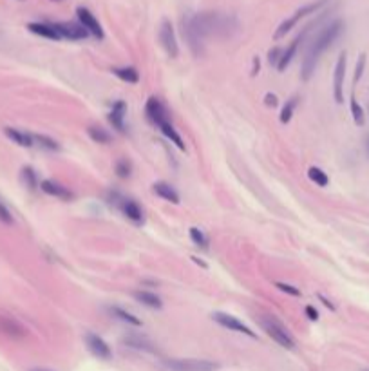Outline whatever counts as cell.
Returning a JSON list of instances; mask_svg holds the SVG:
<instances>
[{"label":"cell","instance_id":"cell-5","mask_svg":"<svg viewBox=\"0 0 369 371\" xmlns=\"http://www.w3.org/2000/svg\"><path fill=\"white\" fill-rule=\"evenodd\" d=\"M159 42H161L163 49L167 51L170 58H176L179 53V47H177V40L174 35V27L169 20H163L161 27H159Z\"/></svg>","mask_w":369,"mask_h":371},{"label":"cell","instance_id":"cell-28","mask_svg":"<svg viewBox=\"0 0 369 371\" xmlns=\"http://www.w3.org/2000/svg\"><path fill=\"white\" fill-rule=\"evenodd\" d=\"M295 107H297V98L293 96V98H290L288 102H286L284 109H282V112H281V122H282V123H288L290 120H292Z\"/></svg>","mask_w":369,"mask_h":371},{"label":"cell","instance_id":"cell-34","mask_svg":"<svg viewBox=\"0 0 369 371\" xmlns=\"http://www.w3.org/2000/svg\"><path fill=\"white\" fill-rule=\"evenodd\" d=\"M277 288L281 291H286V294L293 295V297H299L300 295V290H297L295 286H292V284H286V283H277Z\"/></svg>","mask_w":369,"mask_h":371},{"label":"cell","instance_id":"cell-41","mask_svg":"<svg viewBox=\"0 0 369 371\" xmlns=\"http://www.w3.org/2000/svg\"><path fill=\"white\" fill-rule=\"evenodd\" d=\"M192 259H194V263H197V264H201V266H203V268H207V264H204L203 261L197 259V257H192Z\"/></svg>","mask_w":369,"mask_h":371},{"label":"cell","instance_id":"cell-24","mask_svg":"<svg viewBox=\"0 0 369 371\" xmlns=\"http://www.w3.org/2000/svg\"><path fill=\"white\" fill-rule=\"evenodd\" d=\"M33 142H35L36 145L42 147V149H46V150H58L60 149V145H58L53 138L44 136V134H33Z\"/></svg>","mask_w":369,"mask_h":371},{"label":"cell","instance_id":"cell-9","mask_svg":"<svg viewBox=\"0 0 369 371\" xmlns=\"http://www.w3.org/2000/svg\"><path fill=\"white\" fill-rule=\"evenodd\" d=\"M76 15H78V20H80V24L85 27V31H87L89 35H92L94 38L101 40L104 38V29H101V26L98 24V20L94 18V15H92L89 9L85 8H78L76 9Z\"/></svg>","mask_w":369,"mask_h":371},{"label":"cell","instance_id":"cell-10","mask_svg":"<svg viewBox=\"0 0 369 371\" xmlns=\"http://www.w3.org/2000/svg\"><path fill=\"white\" fill-rule=\"evenodd\" d=\"M145 112H147V118L150 120V122L154 123V125H161V123L169 122V116H167V109L163 107V104L159 102L158 98H149V102H147V107H145Z\"/></svg>","mask_w":369,"mask_h":371},{"label":"cell","instance_id":"cell-32","mask_svg":"<svg viewBox=\"0 0 369 371\" xmlns=\"http://www.w3.org/2000/svg\"><path fill=\"white\" fill-rule=\"evenodd\" d=\"M351 114H353V120L357 125H364V111L358 105V102L355 98H351Z\"/></svg>","mask_w":369,"mask_h":371},{"label":"cell","instance_id":"cell-13","mask_svg":"<svg viewBox=\"0 0 369 371\" xmlns=\"http://www.w3.org/2000/svg\"><path fill=\"white\" fill-rule=\"evenodd\" d=\"M40 188H42L46 194L54 196V198L73 199V192H71L69 188L64 187V185H60V183H56V181H53V180H44L42 183H40Z\"/></svg>","mask_w":369,"mask_h":371},{"label":"cell","instance_id":"cell-39","mask_svg":"<svg viewBox=\"0 0 369 371\" xmlns=\"http://www.w3.org/2000/svg\"><path fill=\"white\" fill-rule=\"evenodd\" d=\"M319 299H320V301H322L324 306H327V308H330V310H335V306H333V304H331L330 301H327L326 297H324V295H319Z\"/></svg>","mask_w":369,"mask_h":371},{"label":"cell","instance_id":"cell-27","mask_svg":"<svg viewBox=\"0 0 369 371\" xmlns=\"http://www.w3.org/2000/svg\"><path fill=\"white\" fill-rule=\"evenodd\" d=\"M0 324L4 328V331L11 333V335H24L22 326H18V322H15L13 319H0Z\"/></svg>","mask_w":369,"mask_h":371},{"label":"cell","instance_id":"cell-18","mask_svg":"<svg viewBox=\"0 0 369 371\" xmlns=\"http://www.w3.org/2000/svg\"><path fill=\"white\" fill-rule=\"evenodd\" d=\"M121 210H123V214L131 219V221H134V223L143 221V210L139 208V205L136 203V201H132V199H123Z\"/></svg>","mask_w":369,"mask_h":371},{"label":"cell","instance_id":"cell-19","mask_svg":"<svg viewBox=\"0 0 369 371\" xmlns=\"http://www.w3.org/2000/svg\"><path fill=\"white\" fill-rule=\"evenodd\" d=\"M154 192H156L159 198L170 201V203H174V205L179 203V196H177V192L174 190V188L170 187L169 183H163V181H159V183H154Z\"/></svg>","mask_w":369,"mask_h":371},{"label":"cell","instance_id":"cell-40","mask_svg":"<svg viewBox=\"0 0 369 371\" xmlns=\"http://www.w3.org/2000/svg\"><path fill=\"white\" fill-rule=\"evenodd\" d=\"M255 73H259V60H257V58L254 60V73H252V74H255Z\"/></svg>","mask_w":369,"mask_h":371},{"label":"cell","instance_id":"cell-4","mask_svg":"<svg viewBox=\"0 0 369 371\" xmlns=\"http://www.w3.org/2000/svg\"><path fill=\"white\" fill-rule=\"evenodd\" d=\"M170 371H215L217 364L203 359H170L165 360Z\"/></svg>","mask_w":369,"mask_h":371},{"label":"cell","instance_id":"cell-15","mask_svg":"<svg viewBox=\"0 0 369 371\" xmlns=\"http://www.w3.org/2000/svg\"><path fill=\"white\" fill-rule=\"evenodd\" d=\"M4 132L11 142H15L16 145H20V147H33L35 145V142H33V134L22 132V130H18V129H13V127H6Z\"/></svg>","mask_w":369,"mask_h":371},{"label":"cell","instance_id":"cell-11","mask_svg":"<svg viewBox=\"0 0 369 371\" xmlns=\"http://www.w3.org/2000/svg\"><path fill=\"white\" fill-rule=\"evenodd\" d=\"M56 31L60 33L61 38H69V40H84L89 36V33L85 31V27L81 24H74V22H66V24H54Z\"/></svg>","mask_w":369,"mask_h":371},{"label":"cell","instance_id":"cell-37","mask_svg":"<svg viewBox=\"0 0 369 371\" xmlns=\"http://www.w3.org/2000/svg\"><path fill=\"white\" fill-rule=\"evenodd\" d=\"M306 315L312 319V321H317V319H319V311H317L313 306H306Z\"/></svg>","mask_w":369,"mask_h":371},{"label":"cell","instance_id":"cell-42","mask_svg":"<svg viewBox=\"0 0 369 371\" xmlns=\"http://www.w3.org/2000/svg\"><path fill=\"white\" fill-rule=\"evenodd\" d=\"M31 371H49V369H42V367H36V369H31Z\"/></svg>","mask_w":369,"mask_h":371},{"label":"cell","instance_id":"cell-21","mask_svg":"<svg viewBox=\"0 0 369 371\" xmlns=\"http://www.w3.org/2000/svg\"><path fill=\"white\" fill-rule=\"evenodd\" d=\"M109 314L114 315L116 319H119V321L127 322V324H132V326H141V321H139L138 317H134L132 314H129V311H125L123 308L119 306H111L109 308Z\"/></svg>","mask_w":369,"mask_h":371},{"label":"cell","instance_id":"cell-35","mask_svg":"<svg viewBox=\"0 0 369 371\" xmlns=\"http://www.w3.org/2000/svg\"><path fill=\"white\" fill-rule=\"evenodd\" d=\"M364 65H365V54H360V58H358V64H357V73H355V82L360 80L362 73H364Z\"/></svg>","mask_w":369,"mask_h":371},{"label":"cell","instance_id":"cell-36","mask_svg":"<svg viewBox=\"0 0 369 371\" xmlns=\"http://www.w3.org/2000/svg\"><path fill=\"white\" fill-rule=\"evenodd\" d=\"M281 56H282L281 49H272V51H270V54H268V62L272 65H277V64H279V60H281Z\"/></svg>","mask_w":369,"mask_h":371},{"label":"cell","instance_id":"cell-16","mask_svg":"<svg viewBox=\"0 0 369 371\" xmlns=\"http://www.w3.org/2000/svg\"><path fill=\"white\" fill-rule=\"evenodd\" d=\"M134 299H136V301H138V302H141L143 306H147V308H154V310H159V308L163 306L161 299H159L156 294H152V291L138 290V291H134Z\"/></svg>","mask_w":369,"mask_h":371},{"label":"cell","instance_id":"cell-23","mask_svg":"<svg viewBox=\"0 0 369 371\" xmlns=\"http://www.w3.org/2000/svg\"><path fill=\"white\" fill-rule=\"evenodd\" d=\"M326 2H327V0H317V2H313V4L304 6V8H300L299 11H297L295 15H293V18H295L297 22H299V20H300V18H304V16H306V15H312V13H315L317 9H320L324 4H326Z\"/></svg>","mask_w":369,"mask_h":371},{"label":"cell","instance_id":"cell-22","mask_svg":"<svg viewBox=\"0 0 369 371\" xmlns=\"http://www.w3.org/2000/svg\"><path fill=\"white\" fill-rule=\"evenodd\" d=\"M87 134L91 136L92 142H96V143H109L112 140L111 134H109L104 127H98V125H89Z\"/></svg>","mask_w":369,"mask_h":371},{"label":"cell","instance_id":"cell-12","mask_svg":"<svg viewBox=\"0 0 369 371\" xmlns=\"http://www.w3.org/2000/svg\"><path fill=\"white\" fill-rule=\"evenodd\" d=\"M125 114H127V104L118 100L109 112V122L118 132H125Z\"/></svg>","mask_w":369,"mask_h":371},{"label":"cell","instance_id":"cell-30","mask_svg":"<svg viewBox=\"0 0 369 371\" xmlns=\"http://www.w3.org/2000/svg\"><path fill=\"white\" fill-rule=\"evenodd\" d=\"M131 163H129L125 158H121V160L116 161V174H118V178H121V180H125V178L131 176Z\"/></svg>","mask_w":369,"mask_h":371},{"label":"cell","instance_id":"cell-31","mask_svg":"<svg viewBox=\"0 0 369 371\" xmlns=\"http://www.w3.org/2000/svg\"><path fill=\"white\" fill-rule=\"evenodd\" d=\"M125 342H127L131 348H136V349H147V352H152V348H150L149 342L143 339V337H127L125 339Z\"/></svg>","mask_w":369,"mask_h":371},{"label":"cell","instance_id":"cell-6","mask_svg":"<svg viewBox=\"0 0 369 371\" xmlns=\"http://www.w3.org/2000/svg\"><path fill=\"white\" fill-rule=\"evenodd\" d=\"M346 53L338 56L337 67H335V78H333V96L337 104L344 102V76H346Z\"/></svg>","mask_w":369,"mask_h":371},{"label":"cell","instance_id":"cell-38","mask_svg":"<svg viewBox=\"0 0 369 371\" xmlns=\"http://www.w3.org/2000/svg\"><path fill=\"white\" fill-rule=\"evenodd\" d=\"M266 105H272V107H275V105H277L275 94H266Z\"/></svg>","mask_w":369,"mask_h":371},{"label":"cell","instance_id":"cell-14","mask_svg":"<svg viewBox=\"0 0 369 371\" xmlns=\"http://www.w3.org/2000/svg\"><path fill=\"white\" fill-rule=\"evenodd\" d=\"M27 29L31 31V33H35V35L38 36H46V38H51V40H60V33L56 31V27H54V24H29L27 26Z\"/></svg>","mask_w":369,"mask_h":371},{"label":"cell","instance_id":"cell-17","mask_svg":"<svg viewBox=\"0 0 369 371\" xmlns=\"http://www.w3.org/2000/svg\"><path fill=\"white\" fill-rule=\"evenodd\" d=\"M306 31H308V29H306ZM306 31H304V33H302L300 36H297V38L292 42V46H290L288 49H286L284 53H282L281 60H279V64H277V69H279V71H284L286 67L290 65V62L293 60V56H295V53H297V47H299V44L302 42L304 35H306Z\"/></svg>","mask_w":369,"mask_h":371},{"label":"cell","instance_id":"cell-3","mask_svg":"<svg viewBox=\"0 0 369 371\" xmlns=\"http://www.w3.org/2000/svg\"><path fill=\"white\" fill-rule=\"evenodd\" d=\"M257 321H259V324H261V328L264 329V331L268 333V335L272 337L273 341H275L279 346H282V348H286V349L295 348V342H293V339H292V335L288 333V329H286L281 322L277 321L275 317L261 315V317H257Z\"/></svg>","mask_w":369,"mask_h":371},{"label":"cell","instance_id":"cell-20","mask_svg":"<svg viewBox=\"0 0 369 371\" xmlns=\"http://www.w3.org/2000/svg\"><path fill=\"white\" fill-rule=\"evenodd\" d=\"M112 73L119 78V80L127 82V84H138L139 82V74L136 71V67H116L112 69Z\"/></svg>","mask_w":369,"mask_h":371},{"label":"cell","instance_id":"cell-2","mask_svg":"<svg viewBox=\"0 0 369 371\" xmlns=\"http://www.w3.org/2000/svg\"><path fill=\"white\" fill-rule=\"evenodd\" d=\"M344 31V22L342 20H335V22L327 24L322 31H320L319 35L313 38V42L310 44L306 51V56L302 60V71H300V78L304 82H308L312 78V74L315 73V67H317V62H319L320 54L338 38V36L342 35Z\"/></svg>","mask_w":369,"mask_h":371},{"label":"cell","instance_id":"cell-29","mask_svg":"<svg viewBox=\"0 0 369 371\" xmlns=\"http://www.w3.org/2000/svg\"><path fill=\"white\" fill-rule=\"evenodd\" d=\"M190 239L194 241V245L201 246V248H207V246H208L207 236H204V233L201 232L199 228H196V226H192V228H190Z\"/></svg>","mask_w":369,"mask_h":371},{"label":"cell","instance_id":"cell-25","mask_svg":"<svg viewBox=\"0 0 369 371\" xmlns=\"http://www.w3.org/2000/svg\"><path fill=\"white\" fill-rule=\"evenodd\" d=\"M308 176H310V180L315 181L319 187H326L327 183H330V178H327V174L324 172V170H320L319 167H312L310 170H308Z\"/></svg>","mask_w":369,"mask_h":371},{"label":"cell","instance_id":"cell-8","mask_svg":"<svg viewBox=\"0 0 369 371\" xmlns=\"http://www.w3.org/2000/svg\"><path fill=\"white\" fill-rule=\"evenodd\" d=\"M85 342H87L89 352H91L94 357H98V359L109 360L112 357V352H111V348H109V344L100 335H96V333L89 331L87 335H85Z\"/></svg>","mask_w":369,"mask_h":371},{"label":"cell","instance_id":"cell-33","mask_svg":"<svg viewBox=\"0 0 369 371\" xmlns=\"http://www.w3.org/2000/svg\"><path fill=\"white\" fill-rule=\"evenodd\" d=\"M0 221L6 223V225H13V216L11 212L8 210V207H6L2 201H0Z\"/></svg>","mask_w":369,"mask_h":371},{"label":"cell","instance_id":"cell-7","mask_svg":"<svg viewBox=\"0 0 369 371\" xmlns=\"http://www.w3.org/2000/svg\"><path fill=\"white\" fill-rule=\"evenodd\" d=\"M212 319H214L219 326H223V328H228V329H232V331H237V333H244V335H248V337H255V331H252L248 326L242 324L237 317H232V315H228V314L215 311V314L212 315Z\"/></svg>","mask_w":369,"mask_h":371},{"label":"cell","instance_id":"cell-1","mask_svg":"<svg viewBox=\"0 0 369 371\" xmlns=\"http://www.w3.org/2000/svg\"><path fill=\"white\" fill-rule=\"evenodd\" d=\"M235 27V20L221 13H199L183 18V35L194 54L203 53V44L208 36L230 35Z\"/></svg>","mask_w":369,"mask_h":371},{"label":"cell","instance_id":"cell-26","mask_svg":"<svg viewBox=\"0 0 369 371\" xmlns=\"http://www.w3.org/2000/svg\"><path fill=\"white\" fill-rule=\"evenodd\" d=\"M22 180L29 190H35V188L38 187V178H36V172L31 167L22 168Z\"/></svg>","mask_w":369,"mask_h":371}]
</instances>
